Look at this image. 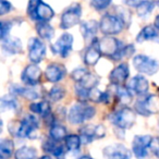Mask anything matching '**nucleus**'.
<instances>
[{"instance_id":"f257e3e1","label":"nucleus","mask_w":159,"mask_h":159,"mask_svg":"<svg viewBox=\"0 0 159 159\" xmlns=\"http://www.w3.org/2000/svg\"><path fill=\"white\" fill-rule=\"evenodd\" d=\"M27 16L33 21L49 22L55 16V12L43 0H30L27 5Z\"/></svg>"},{"instance_id":"f03ea898","label":"nucleus","mask_w":159,"mask_h":159,"mask_svg":"<svg viewBox=\"0 0 159 159\" xmlns=\"http://www.w3.org/2000/svg\"><path fill=\"white\" fill-rule=\"evenodd\" d=\"M96 115V109L86 102H80L70 108L68 112V120L72 124H82Z\"/></svg>"},{"instance_id":"7ed1b4c3","label":"nucleus","mask_w":159,"mask_h":159,"mask_svg":"<svg viewBox=\"0 0 159 159\" xmlns=\"http://www.w3.org/2000/svg\"><path fill=\"white\" fill-rule=\"evenodd\" d=\"M123 47L124 45L120 40L111 36H105L99 39V48L102 53L115 61L121 60V52Z\"/></svg>"},{"instance_id":"20e7f679","label":"nucleus","mask_w":159,"mask_h":159,"mask_svg":"<svg viewBox=\"0 0 159 159\" xmlns=\"http://www.w3.org/2000/svg\"><path fill=\"white\" fill-rule=\"evenodd\" d=\"M109 119L113 125L121 129V130H125V129L133 126V124L135 123V120H136V115H135L134 110L128 108V107H124L121 110L113 112L109 117Z\"/></svg>"},{"instance_id":"39448f33","label":"nucleus","mask_w":159,"mask_h":159,"mask_svg":"<svg viewBox=\"0 0 159 159\" xmlns=\"http://www.w3.org/2000/svg\"><path fill=\"white\" fill-rule=\"evenodd\" d=\"M124 22L121 18L113 14H105L99 22V30L106 36L117 35L123 30Z\"/></svg>"},{"instance_id":"423d86ee","label":"nucleus","mask_w":159,"mask_h":159,"mask_svg":"<svg viewBox=\"0 0 159 159\" xmlns=\"http://www.w3.org/2000/svg\"><path fill=\"white\" fill-rule=\"evenodd\" d=\"M133 66L139 73L154 75L159 70V62L145 55H137L133 59Z\"/></svg>"},{"instance_id":"0eeeda50","label":"nucleus","mask_w":159,"mask_h":159,"mask_svg":"<svg viewBox=\"0 0 159 159\" xmlns=\"http://www.w3.org/2000/svg\"><path fill=\"white\" fill-rule=\"evenodd\" d=\"M82 16V8L81 6L74 3L70 6L61 16V22H60V27L62 30H68L70 27H73L80 22V19Z\"/></svg>"},{"instance_id":"6e6552de","label":"nucleus","mask_w":159,"mask_h":159,"mask_svg":"<svg viewBox=\"0 0 159 159\" xmlns=\"http://www.w3.org/2000/svg\"><path fill=\"white\" fill-rule=\"evenodd\" d=\"M39 126V122L38 119L33 115H27L25 118L20 122L19 128L16 132V135L21 139L24 137H30V139H34V132L38 129Z\"/></svg>"},{"instance_id":"1a4fd4ad","label":"nucleus","mask_w":159,"mask_h":159,"mask_svg":"<svg viewBox=\"0 0 159 159\" xmlns=\"http://www.w3.org/2000/svg\"><path fill=\"white\" fill-rule=\"evenodd\" d=\"M155 100H156V97L154 95H152V94L142 95L135 102V112L143 116V117H148V116L154 115L155 111H156V109H155V107H156Z\"/></svg>"},{"instance_id":"9d476101","label":"nucleus","mask_w":159,"mask_h":159,"mask_svg":"<svg viewBox=\"0 0 159 159\" xmlns=\"http://www.w3.org/2000/svg\"><path fill=\"white\" fill-rule=\"evenodd\" d=\"M73 46V36L69 33L62 34L59 39L51 45V50L55 55H58L62 58H66L70 55Z\"/></svg>"},{"instance_id":"9b49d317","label":"nucleus","mask_w":159,"mask_h":159,"mask_svg":"<svg viewBox=\"0 0 159 159\" xmlns=\"http://www.w3.org/2000/svg\"><path fill=\"white\" fill-rule=\"evenodd\" d=\"M46 55V46L42 39L33 37L29 42V58L32 63H39Z\"/></svg>"},{"instance_id":"f8f14e48","label":"nucleus","mask_w":159,"mask_h":159,"mask_svg":"<svg viewBox=\"0 0 159 159\" xmlns=\"http://www.w3.org/2000/svg\"><path fill=\"white\" fill-rule=\"evenodd\" d=\"M152 139V137L149 135H136L134 137L132 143V152L137 159H143L147 156V149H149Z\"/></svg>"},{"instance_id":"ddd939ff","label":"nucleus","mask_w":159,"mask_h":159,"mask_svg":"<svg viewBox=\"0 0 159 159\" xmlns=\"http://www.w3.org/2000/svg\"><path fill=\"white\" fill-rule=\"evenodd\" d=\"M42 74L43 73L39 66L35 63H31L22 72V75H21L22 82L27 86H36L39 83Z\"/></svg>"},{"instance_id":"4468645a","label":"nucleus","mask_w":159,"mask_h":159,"mask_svg":"<svg viewBox=\"0 0 159 159\" xmlns=\"http://www.w3.org/2000/svg\"><path fill=\"white\" fill-rule=\"evenodd\" d=\"M129 74H130L129 64L123 62L111 71L109 74V81L111 84L116 85V86H122V84L128 80Z\"/></svg>"},{"instance_id":"2eb2a0df","label":"nucleus","mask_w":159,"mask_h":159,"mask_svg":"<svg viewBox=\"0 0 159 159\" xmlns=\"http://www.w3.org/2000/svg\"><path fill=\"white\" fill-rule=\"evenodd\" d=\"M104 156L108 159H130L131 152L121 144L107 146L104 148Z\"/></svg>"},{"instance_id":"dca6fc26","label":"nucleus","mask_w":159,"mask_h":159,"mask_svg":"<svg viewBox=\"0 0 159 159\" xmlns=\"http://www.w3.org/2000/svg\"><path fill=\"white\" fill-rule=\"evenodd\" d=\"M66 74V70L62 64L60 63H51L46 68L45 76L47 81L51 83H58L64 79Z\"/></svg>"},{"instance_id":"f3484780","label":"nucleus","mask_w":159,"mask_h":159,"mask_svg":"<svg viewBox=\"0 0 159 159\" xmlns=\"http://www.w3.org/2000/svg\"><path fill=\"white\" fill-rule=\"evenodd\" d=\"M100 57H102V51L99 48V39L94 38V40H92L91 45L87 47L85 51L84 61L87 66H95L100 59Z\"/></svg>"},{"instance_id":"a211bd4d","label":"nucleus","mask_w":159,"mask_h":159,"mask_svg":"<svg viewBox=\"0 0 159 159\" xmlns=\"http://www.w3.org/2000/svg\"><path fill=\"white\" fill-rule=\"evenodd\" d=\"M128 87L130 91H133L134 93H136L137 95L142 96L145 95L148 92L149 89V83L146 80V77H144L143 75H136V76L132 77V79L129 81Z\"/></svg>"},{"instance_id":"6ab92c4d","label":"nucleus","mask_w":159,"mask_h":159,"mask_svg":"<svg viewBox=\"0 0 159 159\" xmlns=\"http://www.w3.org/2000/svg\"><path fill=\"white\" fill-rule=\"evenodd\" d=\"M1 48L6 55H16V53H21L23 50L21 40L18 37L10 35L1 40Z\"/></svg>"},{"instance_id":"aec40b11","label":"nucleus","mask_w":159,"mask_h":159,"mask_svg":"<svg viewBox=\"0 0 159 159\" xmlns=\"http://www.w3.org/2000/svg\"><path fill=\"white\" fill-rule=\"evenodd\" d=\"M98 29H99V24L94 20L83 22L82 25H81L82 35L86 40H94V38H96L95 35L97 33Z\"/></svg>"},{"instance_id":"412c9836","label":"nucleus","mask_w":159,"mask_h":159,"mask_svg":"<svg viewBox=\"0 0 159 159\" xmlns=\"http://www.w3.org/2000/svg\"><path fill=\"white\" fill-rule=\"evenodd\" d=\"M43 149L45 152H49V154H52L56 157H60L63 155V146L61 144H59L57 141H53L52 139H46V141L43 143Z\"/></svg>"},{"instance_id":"4be33fe9","label":"nucleus","mask_w":159,"mask_h":159,"mask_svg":"<svg viewBox=\"0 0 159 159\" xmlns=\"http://www.w3.org/2000/svg\"><path fill=\"white\" fill-rule=\"evenodd\" d=\"M158 38V33H157L156 27L148 25L145 26L144 29H142L139 31V33L136 36V42L137 43H144L146 40H152V39H157Z\"/></svg>"},{"instance_id":"5701e85b","label":"nucleus","mask_w":159,"mask_h":159,"mask_svg":"<svg viewBox=\"0 0 159 159\" xmlns=\"http://www.w3.org/2000/svg\"><path fill=\"white\" fill-rule=\"evenodd\" d=\"M30 109H31V111L33 113L42 115L43 118H45V119L51 115L50 105H49V102H46V100L40 102H33V104H31V106H30Z\"/></svg>"},{"instance_id":"b1692460","label":"nucleus","mask_w":159,"mask_h":159,"mask_svg":"<svg viewBox=\"0 0 159 159\" xmlns=\"http://www.w3.org/2000/svg\"><path fill=\"white\" fill-rule=\"evenodd\" d=\"M35 29L39 37L44 39H51L55 35V30L48 22H37Z\"/></svg>"},{"instance_id":"393cba45","label":"nucleus","mask_w":159,"mask_h":159,"mask_svg":"<svg viewBox=\"0 0 159 159\" xmlns=\"http://www.w3.org/2000/svg\"><path fill=\"white\" fill-rule=\"evenodd\" d=\"M80 137L83 144H89L96 139V125H85L80 130Z\"/></svg>"},{"instance_id":"a878e982","label":"nucleus","mask_w":159,"mask_h":159,"mask_svg":"<svg viewBox=\"0 0 159 159\" xmlns=\"http://www.w3.org/2000/svg\"><path fill=\"white\" fill-rule=\"evenodd\" d=\"M155 6H156V2L152 0H142L141 2L137 5L136 12L141 18H144L154 10Z\"/></svg>"},{"instance_id":"bb28decb","label":"nucleus","mask_w":159,"mask_h":159,"mask_svg":"<svg viewBox=\"0 0 159 159\" xmlns=\"http://www.w3.org/2000/svg\"><path fill=\"white\" fill-rule=\"evenodd\" d=\"M36 156H37L36 149L30 146H23L19 148L14 154L16 159H36Z\"/></svg>"},{"instance_id":"cd10ccee","label":"nucleus","mask_w":159,"mask_h":159,"mask_svg":"<svg viewBox=\"0 0 159 159\" xmlns=\"http://www.w3.org/2000/svg\"><path fill=\"white\" fill-rule=\"evenodd\" d=\"M49 135H50V139H52L53 141H61L64 139L68 135H66V129L64 128L61 124H53L51 125L50 131H49Z\"/></svg>"},{"instance_id":"c85d7f7f","label":"nucleus","mask_w":159,"mask_h":159,"mask_svg":"<svg viewBox=\"0 0 159 159\" xmlns=\"http://www.w3.org/2000/svg\"><path fill=\"white\" fill-rule=\"evenodd\" d=\"M14 152V144L11 139H2L0 143V155L2 159H9Z\"/></svg>"},{"instance_id":"c756f323","label":"nucleus","mask_w":159,"mask_h":159,"mask_svg":"<svg viewBox=\"0 0 159 159\" xmlns=\"http://www.w3.org/2000/svg\"><path fill=\"white\" fill-rule=\"evenodd\" d=\"M81 137L80 135H75V134H71L64 139V144H66V147L68 150L71 152H75V150L80 149V146H81Z\"/></svg>"},{"instance_id":"7c9ffc66","label":"nucleus","mask_w":159,"mask_h":159,"mask_svg":"<svg viewBox=\"0 0 159 159\" xmlns=\"http://www.w3.org/2000/svg\"><path fill=\"white\" fill-rule=\"evenodd\" d=\"M98 83H99V77L89 72L86 75H85L84 79L80 82V84H82L85 89H87L89 91H91V89H95V87L97 86Z\"/></svg>"},{"instance_id":"2f4dec72","label":"nucleus","mask_w":159,"mask_h":159,"mask_svg":"<svg viewBox=\"0 0 159 159\" xmlns=\"http://www.w3.org/2000/svg\"><path fill=\"white\" fill-rule=\"evenodd\" d=\"M117 96L122 105H128L132 102V94L131 91L125 86H119L117 89Z\"/></svg>"},{"instance_id":"473e14b6","label":"nucleus","mask_w":159,"mask_h":159,"mask_svg":"<svg viewBox=\"0 0 159 159\" xmlns=\"http://www.w3.org/2000/svg\"><path fill=\"white\" fill-rule=\"evenodd\" d=\"M1 110H14L18 107V102L16 100V98L13 97V95H6L1 98Z\"/></svg>"},{"instance_id":"72a5a7b5","label":"nucleus","mask_w":159,"mask_h":159,"mask_svg":"<svg viewBox=\"0 0 159 159\" xmlns=\"http://www.w3.org/2000/svg\"><path fill=\"white\" fill-rule=\"evenodd\" d=\"M64 95H66V89H64L63 86H60V85L53 86L48 93L49 99L52 100V102H55L61 100L62 98L64 97Z\"/></svg>"},{"instance_id":"f704fd0d","label":"nucleus","mask_w":159,"mask_h":159,"mask_svg":"<svg viewBox=\"0 0 159 159\" xmlns=\"http://www.w3.org/2000/svg\"><path fill=\"white\" fill-rule=\"evenodd\" d=\"M75 95H76L77 99H79L80 102H86L89 99V91L87 89H85L82 84H80V83H76L75 85Z\"/></svg>"},{"instance_id":"c9c22d12","label":"nucleus","mask_w":159,"mask_h":159,"mask_svg":"<svg viewBox=\"0 0 159 159\" xmlns=\"http://www.w3.org/2000/svg\"><path fill=\"white\" fill-rule=\"evenodd\" d=\"M11 29H12L11 21H1L0 22V37H1V40L9 36L10 30Z\"/></svg>"},{"instance_id":"e433bc0d","label":"nucleus","mask_w":159,"mask_h":159,"mask_svg":"<svg viewBox=\"0 0 159 159\" xmlns=\"http://www.w3.org/2000/svg\"><path fill=\"white\" fill-rule=\"evenodd\" d=\"M89 73V71L84 68H77L71 73V77H72L73 81H75L76 83H80L83 79L85 77V75Z\"/></svg>"},{"instance_id":"4c0bfd02","label":"nucleus","mask_w":159,"mask_h":159,"mask_svg":"<svg viewBox=\"0 0 159 159\" xmlns=\"http://www.w3.org/2000/svg\"><path fill=\"white\" fill-rule=\"evenodd\" d=\"M111 0H91V5L97 11L105 10L110 6Z\"/></svg>"},{"instance_id":"58836bf2","label":"nucleus","mask_w":159,"mask_h":159,"mask_svg":"<svg viewBox=\"0 0 159 159\" xmlns=\"http://www.w3.org/2000/svg\"><path fill=\"white\" fill-rule=\"evenodd\" d=\"M22 96L30 100H36L40 97L39 93L36 92L34 89H32V87H24V91H23Z\"/></svg>"},{"instance_id":"ea45409f","label":"nucleus","mask_w":159,"mask_h":159,"mask_svg":"<svg viewBox=\"0 0 159 159\" xmlns=\"http://www.w3.org/2000/svg\"><path fill=\"white\" fill-rule=\"evenodd\" d=\"M102 96H104V93L100 92L98 89H93L89 91V99L92 100L94 102H100L102 104Z\"/></svg>"},{"instance_id":"a19ab883","label":"nucleus","mask_w":159,"mask_h":159,"mask_svg":"<svg viewBox=\"0 0 159 159\" xmlns=\"http://www.w3.org/2000/svg\"><path fill=\"white\" fill-rule=\"evenodd\" d=\"M12 9H13V7H12V5L9 1H7V0H0V16H1L11 12Z\"/></svg>"},{"instance_id":"79ce46f5","label":"nucleus","mask_w":159,"mask_h":159,"mask_svg":"<svg viewBox=\"0 0 159 159\" xmlns=\"http://www.w3.org/2000/svg\"><path fill=\"white\" fill-rule=\"evenodd\" d=\"M149 150L157 157L159 158V137H152V142L149 145Z\"/></svg>"},{"instance_id":"37998d69","label":"nucleus","mask_w":159,"mask_h":159,"mask_svg":"<svg viewBox=\"0 0 159 159\" xmlns=\"http://www.w3.org/2000/svg\"><path fill=\"white\" fill-rule=\"evenodd\" d=\"M106 135V129L102 124L96 125V139H102Z\"/></svg>"},{"instance_id":"c03bdc74","label":"nucleus","mask_w":159,"mask_h":159,"mask_svg":"<svg viewBox=\"0 0 159 159\" xmlns=\"http://www.w3.org/2000/svg\"><path fill=\"white\" fill-rule=\"evenodd\" d=\"M124 1H125L126 5L130 6V7H137V5L141 2L139 0H124Z\"/></svg>"},{"instance_id":"a18cd8bd","label":"nucleus","mask_w":159,"mask_h":159,"mask_svg":"<svg viewBox=\"0 0 159 159\" xmlns=\"http://www.w3.org/2000/svg\"><path fill=\"white\" fill-rule=\"evenodd\" d=\"M155 27L157 30H159V16H157L156 19H155Z\"/></svg>"},{"instance_id":"49530a36","label":"nucleus","mask_w":159,"mask_h":159,"mask_svg":"<svg viewBox=\"0 0 159 159\" xmlns=\"http://www.w3.org/2000/svg\"><path fill=\"white\" fill-rule=\"evenodd\" d=\"M39 159H53L51 156H48V155H46V156H43V157H40Z\"/></svg>"},{"instance_id":"de8ad7c7","label":"nucleus","mask_w":159,"mask_h":159,"mask_svg":"<svg viewBox=\"0 0 159 159\" xmlns=\"http://www.w3.org/2000/svg\"><path fill=\"white\" fill-rule=\"evenodd\" d=\"M80 159H92V158L89 156H82Z\"/></svg>"},{"instance_id":"09e8293b","label":"nucleus","mask_w":159,"mask_h":159,"mask_svg":"<svg viewBox=\"0 0 159 159\" xmlns=\"http://www.w3.org/2000/svg\"><path fill=\"white\" fill-rule=\"evenodd\" d=\"M157 6L159 7V0H157Z\"/></svg>"},{"instance_id":"8fccbe9b","label":"nucleus","mask_w":159,"mask_h":159,"mask_svg":"<svg viewBox=\"0 0 159 159\" xmlns=\"http://www.w3.org/2000/svg\"><path fill=\"white\" fill-rule=\"evenodd\" d=\"M157 39H158V43H159V38H157Z\"/></svg>"}]
</instances>
